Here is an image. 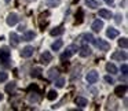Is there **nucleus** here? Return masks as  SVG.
<instances>
[{
  "label": "nucleus",
  "instance_id": "6ab92c4d",
  "mask_svg": "<svg viewBox=\"0 0 128 111\" xmlns=\"http://www.w3.org/2000/svg\"><path fill=\"white\" fill-rule=\"evenodd\" d=\"M64 32H65L64 26H58V28L52 29V30L50 32V34H51V36H61V34L64 33Z\"/></svg>",
  "mask_w": 128,
  "mask_h": 111
},
{
  "label": "nucleus",
  "instance_id": "f8f14e48",
  "mask_svg": "<svg viewBox=\"0 0 128 111\" xmlns=\"http://www.w3.org/2000/svg\"><path fill=\"white\" fill-rule=\"evenodd\" d=\"M91 28H92V30H94V32H100L103 29V22L100 19H95L94 22H92Z\"/></svg>",
  "mask_w": 128,
  "mask_h": 111
},
{
  "label": "nucleus",
  "instance_id": "7ed1b4c3",
  "mask_svg": "<svg viewBox=\"0 0 128 111\" xmlns=\"http://www.w3.org/2000/svg\"><path fill=\"white\" fill-rule=\"evenodd\" d=\"M10 56H11V51L8 50V47L0 48V62L2 63H7L10 60Z\"/></svg>",
  "mask_w": 128,
  "mask_h": 111
},
{
  "label": "nucleus",
  "instance_id": "dca6fc26",
  "mask_svg": "<svg viewBox=\"0 0 128 111\" xmlns=\"http://www.w3.org/2000/svg\"><path fill=\"white\" fill-rule=\"evenodd\" d=\"M34 37H36V33L33 30H26L24 33V41H32Z\"/></svg>",
  "mask_w": 128,
  "mask_h": 111
},
{
  "label": "nucleus",
  "instance_id": "39448f33",
  "mask_svg": "<svg viewBox=\"0 0 128 111\" xmlns=\"http://www.w3.org/2000/svg\"><path fill=\"white\" fill-rule=\"evenodd\" d=\"M86 80H87L88 84H95L98 80H99V74H98V71H95V70H91V71H88Z\"/></svg>",
  "mask_w": 128,
  "mask_h": 111
},
{
  "label": "nucleus",
  "instance_id": "c85d7f7f",
  "mask_svg": "<svg viewBox=\"0 0 128 111\" xmlns=\"http://www.w3.org/2000/svg\"><path fill=\"white\" fill-rule=\"evenodd\" d=\"M121 73H122V75H127L128 74V66H127V63H122L121 64Z\"/></svg>",
  "mask_w": 128,
  "mask_h": 111
},
{
  "label": "nucleus",
  "instance_id": "72a5a7b5",
  "mask_svg": "<svg viewBox=\"0 0 128 111\" xmlns=\"http://www.w3.org/2000/svg\"><path fill=\"white\" fill-rule=\"evenodd\" d=\"M3 99H4V95L2 93V92H0V102H2V100H3Z\"/></svg>",
  "mask_w": 128,
  "mask_h": 111
},
{
  "label": "nucleus",
  "instance_id": "0eeeda50",
  "mask_svg": "<svg viewBox=\"0 0 128 111\" xmlns=\"http://www.w3.org/2000/svg\"><path fill=\"white\" fill-rule=\"evenodd\" d=\"M112 59H113V60L125 62L127 60V54H125V51H117V52H114L113 55H112Z\"/></svg>",
  "mask_w": 128,
  "mask_h": 111
},
{
  "label": "nucleus",
  "instance_id": "473e14b6",
  "mask_svg": "<svg viewBox=\"0 0 128 111\" xmlns=\"http://www.w3.org/2000/svg\"><path fill=\"white\" fill-rule=\"evenodd\" d=\"M105 3H106V4H109V6H113L114 0H105Z\"/></svg>",
  "mask_w": 128,
  "mask_h": 111
},
{
  "label": "nucleus",
  "instance_id": "1a4fd4ad",
  "mask_svg": "<svg viewBox=\"0 0 128 111\" xmlns=\"http://www.w3.org/2000/svg\"><path fill=\"white\" fill-rule=\"evenodd\" d=\"M40 60H42V63H44V64L50 63V62L52 60V55H51V52L44 51V52L42 54V56H40Z\"/></svg>",
  "mask_w": 128,
  "mask_h": 111
},
{
  "label": "nucleus",
  "instance_id": "9b49d317",
  "mask_svg": "<svg viewBox=\"0 0 128 111\" xmlns=\"http://www.w3.org/2000/svg\"><path fill=\"white\" fill-rule=\"evenodd\" d=\"M74 103H76V106H78L80 108H84L87 106V103H88V100H87L86 97H83V96H77L74 99Z\"/></svg>",
  "mask_w": 128,
  "mask_h": 111
},
{
  "label": "nucleus",
  "instance_id": "c756f323",
  "mask_svg": "<svg viewBox=\"0 0 128 111\" xmlns=\"http://www.w3.org/2000/svg\"><path fill=\"white\" fill-rule=\"evenodd\" d=\"M114 21H116L117 25H120V23L122 22V15L121 14H116V15H114Z\"/></svg>",
  "mask_w": 128,
  "mask_h": 111
},
{
  "label": "nucleus",
  "instance_id": "b1692460",
  "mask_svg": "<svg viewBox=\"0 0 128 111\" xmlns=\"http://www.w3.org/2000/svg\"><path fill=\"white\" fill-rule=\"evenodd\" d=\"M118 47L120 48H124V50L128 47V39H127V37H121V39L118 40Z\"/></svg>",
  "mask_w": 128,
  "mask_h": 111
},
{
  "label": "nucleus",
  "instance_id": "bb28decb",
  "mask_svg": "<svg viewBox=\"0 0 128 111\" xmlns=\"http://www.w3.org/2000/svg\"><path fill=\"white\" fill-rule=\"evenodd\" d=\"M56 97H58V93H56V91H50L47 95V99L48 100H55Z\"/></svg>",
  "mask_w": 128,
  "mask_h": 111
},
{
  "label": "nucleus",
  "instance_id": "9d476101",
  "mask_svg": "<svg viewBox=\"0 0 128 111\" xmlns=\"http://www.w3.org/2000/svg\"><path fill=\"white\" fill-rule=\"evenodd\" d=\"M127 93V85H118V86H116V89H114V95L116 96H124V95Z\"/></svg>",
  "mask_w": 128,
  "mask_h": 111
},
{
  "label": "nucleus",
  "instance_id": "20e7f679",
  "mask_svg": "<svg viewBox=\"0 0 128 111\" xmlns=\"http://www.w3.org/2000/svg\"><path fill=\"white\" fill-rule=\"evenodd\" d=\"M18 21H20L18 14H15V12H10V14L7 15L6 22H7V25H8V26H14V25H17V23H18Z\"/></svg>",
  "mask_w": 128,
  "mask_h": 111
},
{
  "label": "nucleus",
  "instance_id": "f257e3e1",
  "mask_svg": "<svg viewBox=\"0 0 128 111\" xmlns=\"http://www.w3.org/2000/svg\"><path fill=\"white\" fill-rule=\"evenodd\" d=\"M77 51H78L77 45H76V44H70V45H68V47H66V51L61 55V58L62 59H68V58H70V56H73L74 54H77Z\"/></svg>",
  "mask_w": 128,
  "mask_h": 111
},
{
  "label": "nucleus",
  "instance_id": "4be33fe9",
  "mask_svg": "<svg viewBox=\"0 0 128 111\" xmlns=\"http://www.w3.org/2000/svg\"><path fill=\"white\" fill-rule=\"evenodd\" d=\"M94 40H95V37L91 33L83 34V43H91V44H94Z\"/></svg>",
  "mask_w": 128,
  "mask_h": 111
},
{
  "label": "nucleus",
  "instance_id": "a878e982",
  "mask_svg": "<svg viewBox=\"0 0 128 111\" xmlns=\"http://www.w3.org/2000/svg\"><path fill=\"white\" fill-rule=\"evenodd\" d=\"M15 88H17V84L12 81V82H10V84H7V85H6V92H8V93H10V92H14Z\"/></svg>",
  "mask_w": 128,
  "mask_h": 111
},
{
  "label": "nucleus",
  "instance_id": "393cba45",
  "mask_svg": "<svg viewBox=\"0 0 128 111\" xmlns=\"http://www.w3.org/2000/svg\"><path fill=\"white\" fill-rule=\"evenodd\" d=\"M64 85H65V78H62V77H56L55 78V86L56 88H64Z\"/></svg>",
  "mask_w": 128,
  "mask_h": 111
},
{
  "label": "nucleus",
  "instance_id": "2f4dec72",
  "mask_svg": "<svg viewBox=\"0 0 128 111\" xmlns=\"http://www.w3.org/2000/svg\"><path fill=\"white\" fill-rule=\"evenodd\" d=\"M105 81H106L108 84H114V80L110 77V75H106V77H105Z\"/></svg>",
  "mask_w": 128,
  "mask_h": 111
},
{
  "label": "nucleus",
  "instance_id": "ddd939ff",
  "mask_svg": "<svg viewBox=\"0 0 128 111\" xmlns=\"http://www.w3.org/2000/svg\"><path fill=\"white\" fill-rule=\"evenodd\" d=\"M10 44L11 47H17L20 44V36L17 33H10Z\"/></svg>",
  "mask_w": 128,
  "mask_h": 111
},
{
  "label": "nucleus",
  "instance_id": "412c9836",
  "mask_svg": "<svg viewBox=\"0 0 128 111\" xmlns=\"http://www.w3.org/2000/svg\"><path fill=\"white\" fill-rule=\"evenodd\" d=\"M62 45H64V41L62 40H56V41L52 43V45H51V50L52 51H59L62 48Z\"/></svg>",
  "mask_w": 128,
  "mask_h": 111
},
{
  "label": "nucleus",
  "instance_id": "6e6552de",
  "mask_svg": "<svg viewBox=\"0 0 128 111\" xmlns=\"http://www.w3.org/2000/svg\"><path fill=\"white\" fill-rule=\"evenodd\" d=\"M78 54H80V56H81V58H88V56L91 55V48H90L88 45H86V43H84V45L80 48Z\"/></svg>",
  "mask_w": 128,
  "mask_h": 111
},
{
  "label": "nucleus",
  "instance_id": "c9c22d12",
  "mask_svg": "<svg viewBox=\"0 0 128 111\" xmlns=\"http://www.w3.org/2000/svg\"><path fill=\"white\" fill-rule=\"evenodd\" d=\"M25 1H28V3H32V1H36V0H25Z\"/></svg>",
  "mask_w": 128,
  "mask_h": 111
},
{
  "label": "nucleus",
  "instance_id": "f704fd0d",
  "mask_svg": "<svg viewBox=\"0 0 128 111\" xmlns=\"http://www.w3.org/2000/svg\"><path fill=\"white\" fill-rule=\"evenodd\" d=\"M122 7H127V0H124V1H122Z\"/></svg>",
  "mask_w": 128,
  "mask_h": 111
},
{
  "label": "nucleus",
  "instance_id": "f3484780",
  "mask_svg": "<svg viewBox=\"0 0 128 111\" xmlns=\"http://www.w3.org/2000/svg\"><path fill=\"white\" fill-rule=\"evenodd\" d=\"M106 71L110 73V74H116L118 70H117V67L114 66V63H112V62H109V63H106Z\"/></svg>",
  "mask_w": 128,
  "mask_h": 111
},
{
  "label": "nucleus",
  "instance_id": "2eb2a0df",
  "mask_svg": "<svg viewBox=\"0 0 128 111\" xmlns=\"http://www.w3.org/2000/svg\"><path fill=\"white\" fill-rule=\"evenodd\" d=\"M99 17L103 18V19H110V18H113V14H112V11H109V10H99Z\"/></svg>",
  "mask_w": 128,
  "mask_h": 111
},
{
  "label": "nucleus",
  "instance_id": "f03ea898",
  "mask_svg": "<svg viewBox=\"0 0 128 111\" xmlns=\"http://www.w3.org/2000/svg\"><path fill=\"white\" fill-rule=\"evenodd\" d=\"M94 45L99 51H108V50H110V44H109L106 40H102V39H95L94 40Z\"/></svg>",
  "mask_w": 128,
  "mask_h": 111
},
{
  "label": "nucleus",
  "instance_id": "7c9ffc66",
  "mask_svg": "<svg viewBox=\"0 0 128 111\" xmlns=\"http://www.w3.org/2000/svg\"><path fill=\"white\" fill-rule=\"evenodd\" d=\"M40 71H42V70H40L39 67H36V69L32 70V75H33V77H40Z\"/></svg>",
  "mask_w": 128,
  "mask_h": 111
},
{
  "label": "nucleus",
  "instance_id": "5701e85b",
  "mask_svg": "<svg viewBox=\"0 0 128 111\" xmlns=\"http://www.w3.org/2000/svg\"><path fill=\"white\" fill-rule=\"evenodd\" d=\"M61 1L62 0H46V4H47V7L54 8V7H58L61 4Z\"/></svg>",
  "mask_w": 128,
  "mask_h": 111
},
{
  "label": "nucleus",
  "instance_id": "4468645a",
  "mask_svg": "<svg viewBox=\"0 0 128 111\" xmlns=\"http://www.w3.org/2000/svg\"><path fill=\"white\" fill-rule=\"evenodd\" d=\"M106 36L109 37V39H116L117 36H118V30L114 28H108V30H106Z\"/></svg>",
  "mask_w": 128,
  "mask_h": 111
},
{
  "label": "nucleus",
  "instance_id": "423d86ee",
  "mask_svg": "<svg viewBox=\"0 0 128 111\" xmlns=\"http://www.w3.org/2000/svg\"><path fill=\"white\" fill-rule=\"evenodd\" d=\"M33 52H34V48L32 47V45H26V47L22 48V51H21V56L28 59V58H30V56H33Z\"/></svg>",
  "mask_w": 128,
  "mask_h": 111
},
{
  "label": "nucleus",
  "instance_id": "e433bc0d",
  "mask_svg": "<svg viewBox=\"0 0 128 111\" xmlns=\"http://www.w3.org/2000/svg\"><path fill=\"white\" fill-rule=\"evenodd\" d=\"M6 1H7V3H8V1H10V0H6Z\"/></svg>",
  "mask_w": 128,
  "mask_h": 111
},
{
  "label": "nucleus",
  "instance_id": "cd10ccee",
  "mask_svg": "<svg viewBox=\"0 0 128 111\" xmlns=\"http://www.w3.org/2000/svg\"><path fill=\"white\" fill-rule=\"evenodd\" d=\"M7 78H8V74H7L6 71H0V82L7 81Z\"/></svg>",
  "mask_w": 128,
  "mask_h": 111
},
{
  "label": "nucleus",
  "instance_id": "a211bd4d",
  "mask_svg": "<svg viewBox=\"0 0 128 111\" xmlns=\"http://www.w3.org/2000/svg\"><path fill=\"white\" fill-rule=\"evenodd\" d=\"M86 6L88 7V8H91V10H96L98 7H99V3H98L96 0H87Z\"/></svg>",
  "mask_w": 128,
  "mask_h": 111
},
{
  "label": "nucleus",
  "instance_id": "aec40b11",
  "mask_svg": "<svg viewBox=\"0 0 128 111\" xmlns=\"http://www.w3.org/2000/svg\"><path fill=\"white\" fill-rule=\"evenodd\" d=\"M58 74H59L58 69H56V67H52V69H50V71H48V78H50V80H55V78L58 77Z\"/></svg>",
  "mask_w": 128,
  "mask_h": 111
}]
</instances>
